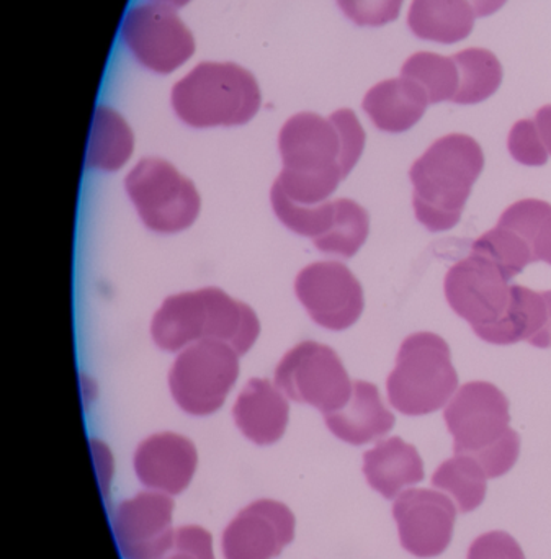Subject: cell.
Segmentation results:
<instances>
[{
	"instance_id": "6da1fadb",
	"label": "cell",
	"mask_w": 551,
	"mask_h": 559,
	"mask_svg": "<svg viewBox=\"0 0 551 559\" xmlns=\"http://www.w3.org/2000/svg\"><path fill=\"white\" fill-rule=\"evenodd\" d=\"M366 147V131L349 108L321 115H295L278 136L284 169L275 180L288 199L301 205L326 202L349 176Z\"/></svg>"
},
{
	"instance_id": "7a4b0ae2",
	"label": "cell",
	"mask_w": 551,
	"mask_h": 559,
	"mask_svg": "<svg viewBox=\"0 0 551 559\" xmlns=\"http://www.w3.org/2000/svg\"><path fill=\"white\" fill-rule=\"evenodd\" d=\"M483 167V150L468 134L434 141L409 173L416 219L431 233L455 228Z\"/></svg>"
},
{
	"instance_id": "3957f363",
	"label": "cell",
	"mask_w": 551,
	"mask_h": 559,
	"mask_svg": "<svg viewBox=\"0 0 551 559\" xmlns=\"http://www.w3.org/2000/svg\"><path fill=\"white\" fill-rule=\"evenodd\" d=\"M259 332L255 312L213 286L164 299L151 324L154 342L167 352L200 341H219L244 355L257 341Z\"/></svg>"
},
{
	"instance_id": "277c9868",
	"label": "cell",
	"mask_w": 551,
	"mask_h": 559,
	"mask_svg": "<svg viewBox=\"0 0 551 559\" xmlns=\"http://www.w3.org/2000/svg\"><path fill=\"white\" fill-rule=\"evenodd\" d=\"M455 455H467L483 466L488 478H501L519 459L520 437L511 429L506 394L488 383L464 384L444 411Z\"/></svg>"
},
{
	"instance_id": "5b68a950",
	"label": "cell",
	"mask_w": 551,
	"mask_h": 559,
	"mask_svg": "<svg viewBox=\"0 0 551 559\" xmlns=\"http://www.w3.org/2000/svg\"><path fill=\"white\" fill-rule=\"evenodd\" d=\"M172 107L189 127H238L257 114L261 91L241 66L202 62L173 85Z\"/></svg>"
},
{
	"instance_id": "8992f818",
	"label": "cell",
	"mask_w": 551,
	"mask_h": 559,
	"mask_svg": "<svg viewBox=\"0 0 551 559\" xmlns=\"http://www.w3.org/2000/svg\"><path fill=\"white\" fill-rule=\"evenodd\" d=\"M458 388L451 347L434 332H416L403 341L395 370L386 381L388 401L405 416L441 411Z\"/></svg>"
},
{
	"instance_id": "52a82bcc",
	"label": "cell",
	"mask_w": 551,
	"mask_h": 559,
	"mask_svg": "<svg viewBox=\"0 0 551 559\" xmlns=\"http://www.w3.org/2000/svg\"><path fill=\"white\" fill-rule=\"evenodd\" d=\"M128 197L144 226L160 235L190 228L200 212V195L192 180L157 157L141 159L124 180Z\"/></svg>"
},
{
	"instance_id": "ba28073f",
	"label": "cell",
	"mask_w": 551,
	"mask_h": 559,
	"mask_svg": "<svg viewBox=\"0 0 551 559\" xmlns=\"http://www.w3.org/2000/svg\"><path fill=\"white\" fill-rule=\"evenodd\" d=\"M239 377V354L225 342L200 341L173 361L169 388L180 409L209 416L225 404Z\"/></svg>"
},
{
	"instance_id": "9c48e42d",
	"label": "cell",
	"mask_w": 551,
	"mask_h": 559,
	"mask_svg": "<svg viewBox=\"0 0 551 559\" xmlns=\"http://www.w3.org/2000/svg\"><path fill=\"white\" fill-rule=\"evenodd\" d=\"M275 386L297 403L310 404L327 416L346 406L354 383L339 355L307 341L285 354L275 370Z\"/></svg>"
},
{
	"instance_id": "30bf717a",
	"label": "cell",
	"mask_w": 551,
	"mask_h": 559,
	"mask_svg": "<svg viewBox=\"0 0 551 559\" xmlns=\"http://www.w3.org/2000/svg\"><path fill=\"white\" fill-rule=\"evenodd\" d=\"M121 38L131 55L159 74L179 69L195 52V39L172 7L141 3L124 16Z\"/></svg>"
},
{
	"instance_id": "8fae6325",
	"label": "cell",
	"mask_w": 551,
	"mask_h": 559,
	"mask_svg": "<svg viewBox=\"0 0 551 559\" xmlns=\"http://www.w3.org/2000/svg\"><path fill=\"white\" fill-rule=\"evenodd\" d=\"M444 289L451 308L474 328L475 334L498 324L511 305L510 280L496 264L478 254L448 271Z\"/></svg>"
},
{
	"instance_id": "7c38bea8",
	"label": "cell",
	"mask_w": 551,
	"mask_h": 559,
	"mask_svg": "<svg viewBox=\"0 0 551 559\" xmlns=\"http://www.w3.org/2000/svg\"><path fill=\"white\" fill-rule=\"evenodd\" d=\"M295 292L316 324L330 331H346L362 314L363 288L340 262L308 265L295 280Z\"/></svg>"
},
{
	"instance_id": "4fadbf2b",
	"label": "cell",
	"mask_w": 551,
	"mask_h": 559,
	"mask_svg": "<svg viewBox=\"0 0 551 559\" xmlns=\"http://www.w3.org/2000/svg\"><path fill=\"white\" fill-rule=\"evenodd\" d=\"M173 502L169 495L140 492L120 502L111 518L115 542L123 559H163L172 550Z\"/></svg>"
},
{
	"instance_id": "5bb4252c",
	"label": "cell",
	"mask_w": 551,
	"mask_h": 559,
	"mask_svg": "<svg viewBox=\"0 0 551 559\" xmlns=\"http://www.w3.org/2000/svg\"><path fill=\"white\" fill-rule=\"evenodd\" d=\"M399 542L416 558L441 557L454 537L457 509L454 502L432 489L403 491L393 506Z\"/></svg>"
},
{
	"instance_id": "9a60e30c",
	"label": "cell",
	"mask_w": 551,
	"mask_h": 559,
	"mask_svg": "<svg viewBox=\"0 0 551 559\" xmlns=\"http://www.w3.org/2000/svg\"><path fill=\"white\" fill-rule=\"evenodd\" d=\"M295 537V515L287 506L261 499L242 509L221 538L225 559H274Z\"/></svg>"
},
{
	"instance_id": "2e32d148",
	"label": "cell",
	"mask_w": 551,
	"mask_h": 559,
	"mask_svg": "<svg viewBox=\"0 0 551 559\" xmlns=\"http://www.w3.org/2000/svg\"><path fill=\"white\" fill-rule=\"evenodd\" d=\"M195 445L179 433L163 432L147 437L134 452L133 466L137 479L149 491L180 495L195 475Z\"/></svg>"
},
{
	"instance_id": "e0dca14e",
	"label": "cell",
	"mask_w": 551,
	"mask_h": 559,
	"mask_svg": "<svg viewBox=\"0 0 551 559\" xmlns=\"http://www.w3.org/2000/svg\"><path fill=\"white\" fill-rule=\"evenodd\" d=\"M488 344L513 345L527 341L534 347L551 345V292L511 286V305L498 324L477 332Z\"/></svg>"
},
{
	"instance_id": "ac0fdd59",
	"label": "cell",
	"mask_w": 551,
	"mask_h": 559,
	"mask_svg": "<svg viewBox=\"0 0 551 559\" xmlns=\"http://www.w3.org/2000/svg\"><path fill=\"white\" fill-rule=\"evenodd\" d=\"M232 417L238 429L255 445H272L287 430L290 407L275 384L254 378L236 400Z\"/></svg>"
},
{
	"instance_id": "d6986e66",
	"label": "cell",
	"mask_w": 551,
	"mask_h": 559,
	"mask_svg": "<svg viewBox=\"0 0 551 559\" xmlns=\"http://www.w3.org/2000/svg\"><path fill=\"white\" fill-rule=\"evenodd\" d=\"M327 429L350 445H366L382 439L395 427V414L386 409L379 388L369 381H356L352 396L343 409L324 416Z\"/></svg>"
},
{
	"instance_id": "ffe728a7",
	"label": "cell",
	"mask_w": 551,
	"mask_h": 559,
	"mask_svg": "<svg viewBox=\"0 0 551 559\" xmlns=\"http://www.w3.org/2000/svg\"><path fill=\"white\" fill-rule=\"evenodd\" d=\"M429 97L411 79H386L363 97V110L385 133H405L419 123L428 110Z\"/></svg>"
},
{
	"instance_id": "44dd1931",
	"label": "cell",
	"mask_w": 551,
	"mask_h": 559,
	"mask_svg": "<svg viewBox=\"0 0 551 559\" xmlns=\"http://www.w3.org/2000/svg\"><path fill=\"white\" fill-rule=\"evenodd\" d=\"M363 475L370 488L385 499H395L403 489L424 479V463L415 445L392 437L366 452Z\"/></svg>"
},
{
	"instance_id": "7402d4cb",
	"label": "cell",
	"mask_w": 551,
	"mask_h": 559,
	"mask_svg": "<svg viewBox=\"0 0 551 559\" xmlns=\"http://www.w3.org/2000/svg\"><path fill=\"white\" fill-rule=\"evenodd\" d=\"M475 19L477 13L470 0H412L408 26L416 38L455 45L470 36Z\"/></svg>"
},
{
	"instance_id": "603a6c76",
	"label": "cell",
	"mask_w": 551,
	"mask_h": 559,
	"mask_svg": "<svg viewBox=\"0 0 551 559\" xmlns=\"http://www.w3.org/2000/svg\"><path fill=\"white\" fill-rule=\"evenodd\" d=\"M133 146V133L127 121L117 111L100 105L92 121L85 167L113 173L127 164Z\"/></svg>"
},
{
	"instance_id": "cb8c5ba5",
	"label": "cell",
	"mask_w": 551,
	"mask_h": 559,
	"mask_svg": "<svg viewBox=\"0 0 551 559\" xmlns=\"http://www.w3.org/2000/svg\"><path fill=\"white\" fill-rule=\"evenodd\" d=\"M452 58L460 72V87L454 104L477 105L496 94L503 82V66L494 52L484 48H468Z\"/></svg>"
},
{
	"instance_id": "d4e9b609",
	"label": "cell",
	"mask_w": 551,
	"mask_h": 559,
	"mask_svg": "<svg viewBox=\"0 0 551 559\" xmlns=\"http://www.w3.org/2000/svg\"><path fill=\"white\" fill-rule=\"evenodd\" d=\"M487 473L483 466L467 455H457L439 466L432 476V486L448 492L462 514L474 512L487 498Z\"/></svg>"
},
{
	"instance_id": "484cf974",
	"label": "cell",
	"mask_w": 551,
	"mask_h": 559,
	"mask_svg": "<svg viewBox=\"0 0 551 559\" xmlns=\"http://www.w3.org/2000/svg\"><path fill=\"white\" fill-rule=\"evenodd\" d=\"M402 78L411 79L428 94L429 104L454 102L460 87V72L454 58L419 51L409 56L402 68Z\"/></svg>"
},
{
	"instance_id": "4316f807",
	"label": "cell",
	"mask_w": 551,
	"mask_h": 559,
	"mask_svg": "<svg viewBox=\"0 0 551 559\" xmlns=\"http://www.w3.org/2000/svg\"><path fill=\"white\" fill-rule=\"evenodd\" d=\"M336 202V222L331 231L323 239L314 242V246L324 254L350 259L360 251L369 238V212L354 200L339 199Z\"/></svg>"
},
{
	"instance_id": "83f0119b",
	"label": "cell",
	"mask_w": 551,
	"mask_h": 559,
	"mask_svg": "<svg viewBox=\"0 0 551 559\" xmlns=\"http://www.w3.org/2000/svg\"><path fill=\"white\" fill-rule=\"evenodd\" d=\"M471 254L481 255L496 264L507 280H513L527 265L536 262L529 242L503 226H496L478 238L471 246Z\"/></svg>"
},
{
	"instance_id": "f1b7e54d",
	"label": "cell",
	"mask_w": 551,
	"mask_h": 559,
	"mask_svg": "<svg viewBox=\"0 0 551 559\" xmlns=\"http://www.w3.org/2000/svg\"><path fill=\"white\" fill-rule=\"evenodd\" d=\"M511 156L524 166L539 167L549 163V151L540 136L536 120H520L507 138Z\"/></svg>"
},
{
	"instance_id": "f546056e",
	"label": "cell",
	"mask_w": 551,
	"mask_h": 559,
	"mask_svg": "<svg viewBox=\"0 0 551 559\" xmlns=\"http://www.w3.org/2000/svg\"><path fill=\"white\" fill-rule=\"evenodd\" d=\"M347 19L359 26H383L398 20L405 0H336Z\"/></svg>"
},
{
	"instance_id": "4dcf8cb0",
	"label": "cell",
	"mask_w": 551,
	"mask_h": 559,
	"mask_svg": "<svg viewBox=\"0 0 551 559\" xmlns=\"http://www.w3.org/2000/svg\"><path fill=\"white\" fill-rule=\"evenodd\" d=\"M467 559H526L516 538L506 532H488L471 544Z\"/></svg>"
},
{
	"instance_id": "1f68e13d",
	"label": "cell",
	"mask_w": 551,
	"mask_h": 559,
	"mask_svg": "<svg viewBox=\"0 0 551 559\" xmlns=\"http://www.w3.org/2000/svg\"><path fill=\"white\" fill-rule=\"evenodd\" d=\"M534 258L536 262H547L551 265V212L537 228L532 242Z\"/></svg>"
},
{
	"instance_id": "d6a6232c",
	"label": "cell",
	"mask_w": 551,
	"mask_h": 559,
	"mask_svg": "<svg viewBox=\"0 0 551 559\" xmlns=\"http://www.w3.org/2000/svg\"><path fill=\"white\" fill-rule=\"evenodd\" d=\"M536 123L543 143H546L547 151L551 154V105H546L537 111Z\"/></svg>"
},
{
	"instance_id": "836d02e7",
	"label": "cell",
	"mask_w": 551,
	"mask_h": 559,
	"mask_svg": "<svg viewBox=\"0 0 551 559\" xmlns=\"http://www.w3.org/2000/svg\"><path fill=\"white\" fill-rule=\"evenodd\" d=\"M506 2L507 0H470L477 16L493 15V13L500 12L506 5Z\"/></svg>"
},
{
	"instance_id": "e575fe53",
	"label": "cell",
	"mask_w": 551,
	"mask_h": 559,
	"mask_svg": "<svg viewBox=\"0 0 551 559\" xmlns=\"http://www.w3.org/2000/svg\"><path fill=\"white\" fill-rule=\"evenodd\" d=\"M153 2L163 3V5L172 7V9H176V7L187 5L190 0H153Z\"/></svg>"
}]
</instances>
